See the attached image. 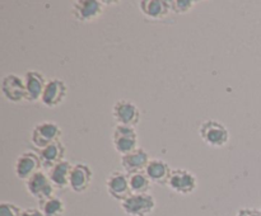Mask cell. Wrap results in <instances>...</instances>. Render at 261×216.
I'll list each match as a JSON object with an SVG mask.
<instances>
[{
	"label": "cell",
	"mask_w": 261,
	"mask_h": 216,
	"mask_svg": "<svg viewBox=\"0 0 261 216\" xmlns=\"http://www.w3.org/2000/svg\"><path fill=\"white\" fill-rule=\"evenodd\" d=\"M199 136L208 146L223 147L229 142L227 126L214 119H206L199 126Z\"/></svg>",
	"instance_id": "cell-1"
},
{
	"label": "cell",
	"mask_w": 261,
	"mask_h": 216,
	"mask_svg": "<svg viewBox=\"0 0 261 216\" xmlns=\"http://www.w3.org/2000/svg\"><path fill=\"white\" fill-rule=\"evenodd\" d=\"M155 198L150 193H132L121 202V210L127 216H148L154 211Z\"/></svg>",
	"instance_id": "cell-2"
},
{
	"label": "cell",
	"mask_w": 261,
	"mask_h": 216,
	"mask_svg": "<svg viewBox=\"0 0 261 216\" xmlns=\"http://www.w3.org/2000/svg\"><path fill=\"white\" fill-rule=\"evenodd\" d=\"M61 135H63V131L58 124L51 121H43L33 127L32 132H31V142L33 146L41 150L53 142L60 141Z\"/></svg>",
	"instance_id": "cell-3"
},
{
	"label": "cell",
	"mask_w": 261,
	"mask_h": 216,
	"mask_svg": "<svg viewBox=\"0 0 261 216\" xmlns=\"http://www.w3.org/2000/svg\"><path fill=\"white\" fill-rule=\"evenodd\" d=\"M112 145L121 157L138 149V132L135 127L116 125L112 131Z\"/></svg>",
	"instance_id": "cell-4"
},
{
	"label": "cell",
	"mask_w": 261,
	"mask_h": 216,
	"mask_svg": "<svg viewBox=\"0 0 261 216\" xmlns=\"http://www.w3.org/2000/svg\"><path fill=\"white\" fill-rule=\"evenodd\" d=\"M167 186L173 192L188 196L195 192L198 188V178L189 169L176 168V169H172Z\"/></svg>",
	"instance_id": "cell-5"
},
{
	"label": "cell",
	"mask_w": 261,
	"mask_h": 216,
	"mask_svg": "<svg viewBox=\"0 0 261 216\" xmlns=\"http://www.w3.org/2000/svg\"><path fill=\"white\" fill-rule=\"evenodd\" d=\"M112 117L116 121V125L135 127L140 122V109L135 103L127 99H119L112 106Z\"/></svg>",
	"instance_id": "cell-6"
},
{
	"label": "cell",
	"mask_w": 261,
	"mask_h": 216,
	"mask_svg": "<svg viewBox=\"0 0 261 216\" xmlns=\"http://www.w3.org/2000/svg\"><path fill=\"white\" fill-rule=\"evenodd\" d=\"M105 10V2L99 0H75L71 5V14L78 22L88 23L98 19Z\"/></svg>",
	"instance_id": "cell-7"
},
{
	"label": "cell",
	"mask_w": 261,
	"mask_h": 216,
	"mask_svg": "<svg viewBox=\"0 0 261 216\" xmlns=\"http://www.w3.org/2000/svg\"><path fill=\"white\" fill-rule=\"evenodd\" d=\"M25 188H27V192L38 201L55 196L54 195L55 187L51 183L47 172H43V170H40L35 175H32L30 179L25 180Z\"/></svg>",
	"instance_id": "cell-8"
},
{
	"label": "cell",
	"mask_w": 261,
	"mask_h": 216,
	"mask_svg": "<svg viewBox=\"0 0 261 216\" xmlns=\"http://www.w3.org/2000/svg\"><path fill=\"white\" fill-rule=\"evenodd\" d=\"M2 93L5 98L13 103L27 101L24 78L17 74H8L2 80Z\"/></svg>",
	"instance_id": "cell-9"
},
{
	"label": "cell",
	"mask_w": 261,
	"mask_h": 216,
	"mask_svg": "<svg viewBox=\"0 0 261 216\" xmlns=\"http://www.w3.org/2000/svg\"><path fill=\"white\" fill-rule=\"evenodd\" d=\"M106 190L110 197H112L114 200L120 201V202L126 200L132 195L129 177L126 173L121 172V170H114L112 173H110L106 179Z\"/></svg>",
	"instance_id": "cell-10"
},
{
	"label": "cell",
	"mask_w": 261,
	"mask_h": 216,
	"mask_svg": "<svg viewBox=\"0 0 261 216\" xmlns=\"http://www.w3.org/2000/svg\"><path fill=\"white\" fill-rule=\"evenodd\" d=\"M42 164H41L40 155L35 151H25L22 152L17 158L14 164V172L18 179L28 180L32 175L40 172Z\"/></svg>",
	"instance_id": "cell-11"
},
{
	"label": "cell",
	"mask_w": 261,
	"mask_h": 216,
	"mask_svg": "<svg viewBox=\"0 0 261 216\" xmlns=\"http://www.w3.org/2000/svg\"><path fill=\"white\" fill-rule=\"evenodd\" d=\"M68 96V86L65 81L59 78H53L47 80V84L45 86L41 102L45 107L48 108H55L59 107Z\"/></svg>",
	"instance_id": "cell-12"
},
{
	"label": "cell",
	"mask_w": 261,
	"mask_h": 216,
	"mask_svg": "<svg viewBox=\"0 0 261 216\" xmlns=\"http://www.w3.org/2000/svg\"><path fill=\"white\" fill-rule=\"evenodd\" d=\"M93 180V170L88 164L76 163L73 165L70 178H69V188L75 193L86 192Z\"/></svg>",
	"instance_id": "cell-13"
},
{
	"label": "cell",
	"mask_w": 261,
	"mask_h": 216,
	"mask_svg": "<svg viewBox=\"0 0 261 216\" xmlns=\"http://www.w3.org/2000/svg\"><path fill=\"white\" fill-rule=\"evenodd\" d=\"M152 160L149 152L143 147H138L134 151L129 152V154L121 157V167L126 174H132V173L144 172L147 165Z\"/></svg>",
	"instance_id": "cell-14"
},
{
	"label": "cell",
	"mask_w": 261,
	"mask_h": 216,
	"mask_svg": "<svg viewBox=\"0 0 261 216\" xmlns=\"http://www.w3.org/2000/svg\"><path fill=\"white\" fill-rule=\"evenodd\" d=\"M24 84H25V90H27V102H35L41 101L45 86L47 84L45 75L40 71L30 70L24 74Z\"/></svg>",
	"instance_id": "cell-15"
},
{
	"label": "cell",
	"mask_w": 261,
	"mask_h": 216,
	"mask_svg": "<svg viewBox=\"0 0 261 216\" xmlns=\"http://www.w3.org/2000/svg\"><path fill=\"white\" fill-rule=\"evenodd\" d=\"M65 154L66 149L65 145L60 141H56L50 144L48 146L43 147L38 151V155H40L41 164H42L43 169L48 170L53 167H55L56 164H59L60 162L65 160Z\"/></svg>",
	"instance_id": "cell-16"
},
{
	"label": "cell",
	"mask_w": 261,
	"mask_h": 216,
	"mask_svg": "<svg viewBox=\"0 0 261 216\" xmlns=\"http://www.w3.org/2000/svg\"><path fill=\"white\" fill-rule=\"evenodd\" d=\"M139 10L149 19H163L171 12L170 0H140Z\"/></svg>",
	"instance_id": "cell-17"
},
{
	"label": "cell",
	"mask_w": 261,
	"mask_h": 216,
	"mask_svg": "<svg viewBox=\"0 0 261 216\" xmlns=\"http://www.w3.org/2000/svg\"><path fill=\"white\" fill-rule=\"evenodd\" d=\"M145 174L148 175L152 183H157V184H167L170 175L172 173V168L168 165L167 162L162 159L154 158L149 162V164L145 168Z\"/></svg>",
	"instance_id": "cell-18"
},
{
	"label": "cell",
	"mask_w": 261,
	"mask_h": 216,
	"mask_svg": "<svg viewBox=\"0 0 261 216\" xmlns=\"http://www.w3.org/2000/svg\"><path fill=\"white\" fill-rule=\"evenodd\" d=\"M73 165L74 164L65 159L47 170V175L54 187L58 190H65L69 187V178H70Z\"/></svg>",
	"instance_id": "cell-19"
},
{
	"label": "cell",
	"mask_w": 261,
	"mask_h": 216,
	"mask_svg": "<svg viewBox=\"0 0 261 216\" xmlns=\"http://www.w3.org/2000/svg\"><path fill=\"white\" fill-rule=\"evenodd\" d=\"M38 208L45 216H64L65 213V202L58 196H51L46 200L38 201Z\"/></svg>",
	"instance_id": "cell-20"
},
{
	"label": "cell",
	"mask_w": 261,
	"mask_h": 216,
	"mask_svg": "<svg viewBox=\"0 0 261 216\" xmlns=\"http://www.w3.org/2000/svg\"><path fill=\"white\" fill-rule=\"evenodd\" d=\"M132 193H149L152 180L148 178L145 172H138L127 174Z\"/></svg>",
	"instance_id": "cell-21"
},
{
	"label": "cell",
	"mask_w": 261,
	"mask_h": 216,
	"mask_svg": "<svg viewBox=\"0 0 261 216\" xmlns=\"http://www.w3.org/2000/svg\"><path fill=\"white\" fill-rule=\"evenodd\" d=\"M195 5V0H170L171 12L175 13V14H186Z\"/></svg>",
	"instance_id": "cell-22"
},
{
	"label": "cell",
	"mask_w": 261,
	"mask_h": 216,
	"mask_svg": "<svg viewBox=\"0 0 261 216\" xmlns=\"http://www.w3.org/2000/svg\"><path fill=\"white\" fill-rule=\"evenodd\" d=\"M22 208L12 202L0 203V216H22Z\"/></svg>",
	"instance_id": "cell-23"
},
{
	"label": "cell",
	"mask_w": 261,
	"mask_h": 216,
	"mask_svg": "<svg viewBox=\"0 0 261 216\" xmlns=\"http://www.w3.org/2000/svg\"><path fill=\"white\" fill-rule=\"evenodd\" d=\"M236 216H261V210H257V208H251V207L240 208Z\"/></svg>",
	"instance_id": "cell-24"
},
{
	"label": "cell",
	"mask_w": 261,
	"mask_h": 216,
	"mask_svg": "<svg viewBox=\"0 0 261 216\" xmlns=\"http://www.w3.org/2000/svg\"><path fill=\"white\" fill-rule=\"evenodd\" d=\"M22 216H45L38 207H28L22 211Z\"/></svg>",
	"instance_id": "cell-25"
},
{
	"label": "cell",
	"mask_w": 261,
	"mask_h": 216,
	"mask_svg": "<svg viewBox=\"0 0 261 216\" xmlns=\"http://www.w3.org/2000/svg\"><path fill=\"white\" fill-rule=\"evenodd\" d=\"M260 210H261V208H260Z\"/></svg>",
	"instance_id": "cell-26"
}]
</instances>
